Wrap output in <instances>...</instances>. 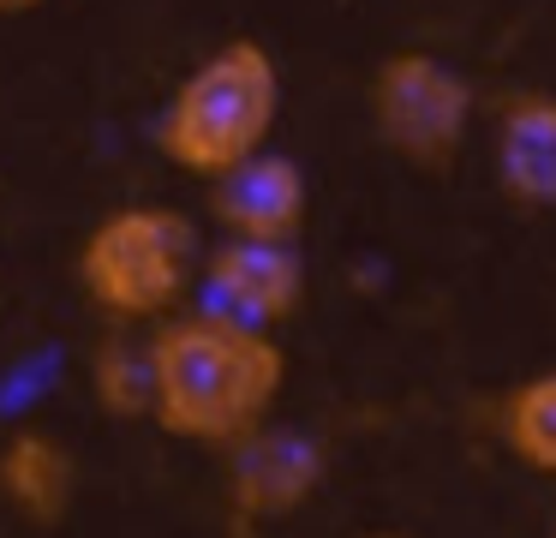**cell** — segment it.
I'll use <instances>...</instances> for the list:
<instances>
[{
    "label": "cell",
    "mask_w": 556,
    "mask_h": 538,
    "mask_svg": "<svg viewBox=\"0 0 556 538\" xmlns=\"http://www.w3.org/2000/svg\"><path fill=\"white\" fill-rule=\"evenodd\" d=\"M150 418L162 437L198 449H240L276 425L288 389V353L276 335L245 329L216 311H180L150 335Z\"/></svg>",
    "instance_id": "cell-1"
},
{
    "label": "cell",
    "mask_w": 556,
    "mask_h": 538,
    "mask_svg": "<svg viewBox=\"0 0 556 538\" xmlns=\"http://www.w3.org/2000/svg\"><path fill=\"white\" fill-rule=\"evenodd\" d=\"M281 120V66L257 36L216 42L162 102L156 150L180 174L210 179L245 167L269 150V132Z\"/></svg>",
    "instance_id": "cell-2"
},
{
    "label": "cell",
    "mask_w": 556,
    "mask_h": 538,
    "mask_svg": "<svg viewBox=\"0 0 556 538\" xmlns=\"http://www.w3.org/2000/svg\"><path fill=\"white\" fill-rule=\"evenodd\" d=\"M73 275L102 317L168 323L204 275V239L174 203H121L78 239Z\"/></svg>",
    "instance_id": "cell-3"
},
{
    "label": "cell",
    "mask_w": 556,
    "mask_h": 538,
    "mask_svg": "<svg viewBox=\"0 0 556 538\" xmlns=\"http://www.w3.org/2000/svg\"><path fill=\"white\" fill-rule=\"evenodd\" d=\"M365 108H371V126L395 162L437 174L467 143L472 78L455 72L443 54H431V48H401V54L377 60Z\"/></svg>",
    "instance_id": "cell-4"
},
{
    "label": "cell",
    "mask_w": 556,
    "mask_h": 538,
    "mask_svg": "<svg viewBox=\"0 0 556 538\" xmlns=\"http://www.w3.org/2000/svg\"><path fill=\"white\" fill-rule=\"evenodd\" d=\"M329 449L300 425H264L228 454V509L252 526L288 521L324 490Z\"/></svg>",
    "instance_id": "cell-5"
},
{
    "label": "cell",
    "mask_w": 556,
    "mask_h": 538,
    "mask_svg": "<svg viewBox=\"0 0 556 538\" xmlns=\"http://www.w3.org/2000/svg\"><path fill=\"white\" fill-rule=\"evenodd\" d=\"M198 287H204V311L269 335L305 305V258L293 246H264V239H222L204 258Z\"/></svg>",
    "instance_id": "cell-6"
},
{
    "label": "cell",
    "mask_w": 556,
    "mask_h": 538,
    "mask_svg": "<svg viewBox=\"0 0 556 538\" xmlns=\"http://www.w3.org/2000/svg\"><path fill=\"white\" fill-rule=\"evenodd\" d=\"M210 215L228 227V239H264V246H293V234L312 215V179L293 155L264 150L245 167L222 174L210 186Z\"/></svg>",
    "instance_id": "cell-7"
},
{
    "label": "cell",
    "mask_w": 556,
    "mask_h": 538,
    "mask_svg": "<svg viewBox=\"0 0 556 538\" xmlns=\"http://www.w3.org/2000/svg\"><path fill=\"white\" fill-rule=\"evenodd\" d=\"M496 186L515 210H556V96L515 90L496 108Z\"/></svg>",
    "instance_id": "cell-8"
},
{
    "label": "cell",
    "mask_w": 556,
    "mask_h": 538,
    "mask_svg": "<svg viewBox=\"0 0 556 538\" xmlns=\"http://www.w3.org/2000/svg\"><path fill=\"white\" fill-rule=\"evenodd\" d=\"M0 502L25 526H61L78 502V454L66 437L25 425L0 442Z\"/></svg>",
    "instance_id": "cell-9"
},
{
    "label": "cell",
    "mask_w": 556,
    "mask_h": 538,
    "mask_svg": "<svg viewBox=\"0 0 556 538\" xmlns=\"http://www.w3.org/2000/svg\"><path fill=\"white\" fill-rule=\"evenodd\" d=\"M496 437L527 473L556 478V371H532L496 406Z\"/></svg>",
    "instance_id": "cell-10"
},
{
    "label": "cell",
    "mask_w": 556,
    "mask_h": 538,
    "mask_svg": "<svg viewBox=\"0 0 556 538\" xmlns=\"http://www.w3.org/2000/svg\"><path fill=\"white\" fill-rule=\"evenodd\" d=\"M102 413L114 418H150V347H126L121 335L97 347V365H90Z\"/></svg>",
    "instance_id": "cell-11"
},
{
    "label": "cell",
    "mask_w": 556,
    "mask_h": 538,
    "mask_svg": "<svg viewBox=\"0 0 556 538\" xmlns=\"http://www.w3.org/2000/svg\"><path fill=\"white\" fill-rule=\"evenodd\" d=\"M49 7V0H0V18H18V12H37Z\"/></svg>",
    "instance_id": "cell-12"
},
{
    "label": "cell",
    "mask_w": 556,
    "mask_h": 538,
    "mask_svg": "<svg viewBox=\"0 0 556 538\" xmlns=\"http://www.w3.org/2000/svg\"><path fill=\"white\" fill-rule=\"evenodd\" d=\"M359 538H413V533H395V526H377V533H359Z\"/></svg>",
    "instance_id": "cell-13"
},
{
    "label": "cell",
    "mask_w": 556,
    "mask_h": 538,
    "mask_svg": "<svg viewBox=\"0 0 556 538\" xmlns=\"http://www.w3.org/2000/svg\"><path fill=\"white\" fill-rule=\"evenodd\" d=\"M551 538H556V521H551Z\"/></svg>",
    "instance_id": "cell-14"
}]
</instances>
